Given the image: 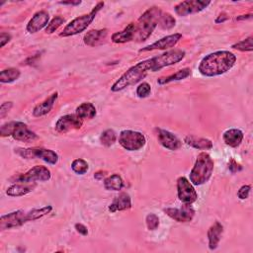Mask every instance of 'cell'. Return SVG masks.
<instances>
[{
    "label": "cell",
    "mask_w": 253,
    "mask_h": 253,
    "mask_svg": "<svg viewBox=\"0 0 253 253\" xmlns=\"http://www.w3.org/2000/svg\"><path fill=\"white\" fill-rule=\"evenodd\" d=\"M185 57V51L182 49H171L159 55L142 60L128 68L111 87L113 92H119L126 87L136 84L143 79L147 72H156L166 66L180 62Z\"/></svg>",
    "instance_id": "1"
},
{
    "label": "cell",
    "mask_w": 253,
    "mask_h": 253,
    "mask_svg": "<svg viewBox=\"0 0 253 253\" xmlns=\"http://www.w3.org/2000/svg\"><path fill=\"white\" fill-rule=\"evenodd\" d=\"M236 62V55L228 50H217L206 55L199 64L203 76L213 77L229 71Z\"/></svg>",
    "instance_id": "2"
},
{
    "label": "cell",
    "mask_w": 253,
    "mask_h": 253,
    "mask_svg": "<svg viewBox=\"0 0 253 253\" xmlns=\"http://www.w3.org/2000/svg\"><path fill=\"white\" fill-rule=\"evenodd\" d=\"M162 14V11L160 8L153 6L149 9H147L137 20V23H135V35L133 41L136 42H144L146 41L156 26L159 23L160 16Z\"/></svg>",
    "instance_id": "3"
},
{
    "label": "cell",
    "mask_w": 253,
    "mask_h": 253,
    "mask_svg": "<svg viewBox=\"0 0 253 253\" xmlns=\"http://www.w3.org/2000/svg\"><path fill=\"white\" fill-rule=\"evenodd\" d=\"M214 162L210 154L201 152L190 172V182L195 186H200L208 182L212 174Z\"/></svg>",
    "instance_id": "4"
},
{
    "label": "cell",
    "mask_w": 253,
    "mask_h": 253,
    "mask_svg": "<svg viewBox=\"0 0 253 253\" xmlns=\"http://www.w3.org/2000/svg\"><path fill=\"white\" fill-rule=\"evenodd\" d=\"M0 135L4 136H12L16 140L31 142L39 138L36 132L31 130L28 126L22 122H9L1 126L0 127Z\"/></svg>",
    "instance_id": "5"
},
{
    "label": "cell",
    "mask_w": 253,
    "mask_h": 253,
    "mask_svg": "<svg viewBox=\"0 0 253 253\" xmlns=\"http://www.w3.org/2000/svg\"><path fill=\"white\" fill-rule=\"evenodd\" d=\"M104 7V2H98L96 6L88 14H84L80 17L73 19L69 24L65 26L63 31L59 34L60 37H70L85 31L87 27L93 22L98 12Z\"/></svg>",
    "instance_id": "6"
},
{
    "label": "cell",
    "mask_w": 253,
    "mask_h": 253,
    "mask_svg": "<svg viewBox=\"0 0 253 253\" xmlns=\"http://www.w3.org/2000/svg\"><path fill=\"white\" fill-rule=\"evenodd\" d=\"M15 152L23 158L33 159L39 158L44 162L54 165L58 161V155L55 151L51 149H46L42 147H33V148H17Z\"/></svg>",
    "instance_id": "7"
},
{
    "label": "cell",
    "mask_w": 253,
    "mask_h": 253,
    "mask_svg": "<svg viewBox=\"0 0 253 253\" xmlns=\"http://www.w3.org/2000/svg\"><path fill=\"white\" fill-rule=\"evenodd\" d=\"M145 136L136 130L125 129L119 134V143L128 151H135L144 146Z\"/></svg>",
    "instance_id": "8"
},
{
    "label": "cell",
    "mask_w": 253,
    "mask_h": 253,
    "mask_svg": "<svg viewBox=\"0 0 253 253\" xmlns=\"http://www.w3.org/2000/svg\"><path fill=\"white\" fill-rule=\"evenodd\" d=\"M51 177V173L49 169L45 166L37 165L26 173L19 174L11 178L12 182H19V183H32V182H45L48 181Z\"/></svg>",
    "instance_id": "9"
},
{
    "label": "cell",
    "mask_w": 253,
    "mask_h": 253,
    "mask_svg": "<svg viewBox=\"0 0 253 253\" xmlns=\"http://www.w3.org/2000/svg\"><path fill=\"white\" fill-rule=\"evenodd\" d=\"M177 194L179 200L183 204H193L197 198L198 194L194 189L192 183L186 177H179L177 180Z\"/></svg>",
    "instance_id": "10"
},
{
    "label": "cell",
    "mask_w": 253,
    "mask_h": 253,
    "mask_svg": "<svg viewBox=\"0 0 253 253\" xmlns=\"http://www.w3.org/2000/svg\"><path fill=\"white\" fill-rule=\"evenodd\" d=\"M29 221L27 212L18 210L12 212H9L7 214L1 215L0 217V229L1 230H6V229H11L15 227H19Z\"/></svg>",
    "instance_id": "11"
},
{
    "label": "cell",
    "mask_w": 253,
    "mask_h": 253,
    "mask_svg": "<svg viewBox=\"0 0 253 253\" xmlns=\"http://www.w3.org/2000/svg\"><path fill=\"white\" fill-rule=\"evenodd\" d=\"M211 4V1H202V0H187L178 3L174 10L179 16H188L191 14L199 13L206 9Z\"/></svg>",
    "instance_id": "12"
},
{
    "label": "cell",
    "mask_w": 253,
    "mask_h": 253,
    "mask_svg": "<svg viewBox=\"0 0 253 253\" xmlns=\"http://www.w3.org/2000/svg\"><path fill=\"white\" fill-rule=\"evenodd\" d=\"M164 212L178 222H189L195 215V211L190 204H184L180 208H166Z\"/></svg>",
    "instance_id": "13"
},
{
    "label": "cell",
    "mask_w": 253,
    "mask_h": 253,
    "mask_svg": "<svg viewBox=\"0 0 253 253\" xmlns=\"http://www.w3.org/2000/svg\"><path fill=\"white\" fill-rule=\"evenodd\" d=\"M82 120L76 115H65L60 117L55 123V130L65 133L69 130L79 129L82 126Z\"/></svg>",
    "instance_id": "14"
},
{
    "label": "cell",
    "mask_w": 253,
    "mask_h": 253,
    "mask_svg": "<svg viewBox=\"0 0 253 253\" xmlns=\"http://www.w3.org/2000/svg\"><path fill=\"white\" fill-rule=\"evenodd\" d=\"M182 39V34L176 33V34H172L169 36H166L156 42H154L153 43L144 46L142 48L139 49V52H144V51H149V50H155V49H166V48H170L176 45V43Z\"/></svg>",
    "instance_id": "15"
},
{
    "label": "cell",
    "mask_w": 253,
    "mask_h": 253,
    "mask_svg": "<svg viewBox=\"0 0 253 253\" xmlns=\"http://www.w3.org/2000/svg\"><path fill=\"white\" fill-rule=\"evenodd\" d=\"M156 131L157 139L164 148L169 150H177L181 147L182 142L174 133L162 128H156Z\"/></svg>",
    "instance_id": "16"
},
{
    "label": "cell",
    "mask_w": 253,
    "mask_h": 253,
    "mask_svg": "<svg viewBox=\"0 0 253 253\" xmlns=\"http://www.w3.org/2000/svg\"><path fill=\"white\" fill-rule=\"evenodd\" d=\"M49 21V15L46 11L41 10L34 14V16L31 18L29 23L27 24V31L30 34H35L39 31H41L42 28H46Z\"/></svg>",
    "instance_id": "17"
},
{
    "label": "cell",
    "mask_w": 253,
    "mask_h": 253,
    "mask_svg": "<svg viewBox=\"0 0 253 253\" xmlns=\"http://www.w3.org/2000/svg\"><path fill=\"white\" fill-rule=\"evenodd\" d=\"M107 35H108L107 29L91 30L85 34L83 41L86 45L97 46L104 42V40L107 38Z\"/></svg>",
    "instance_id": "18"
},
{
    "label": "cell",
    "mask_w": 253,
    "mask_h": 253,
    "mask_svg": "<svg viewBox=\"0 0 253 253\" xmlns=\"http://www.w3.org/2000/svg\"><path fill=\"white\" fill-rule=\"evenodd\" d=\"M135 35V23L128 24L123 31L112 35V42L115 43H125L133 41Z\"/></svg>",
    "instance_id": "19"
},
{
    "label": "cell",
    "mask_w": 253,
    "mask_h": 253,
    "mask_svg": "<svg viewBox=\"0 0 253 253\" xmlns=\"http://www.w3.org/2000/svg\"><path fill=\"white\" fill-rule=\"evenodd\" d=\"M223 232V226L219 221H215L208 230V239H209V248L214 250L217 248L220 241L221 235Z\"/></svg>",
    "instance_id": "20"
},
{
    "label": "cell",
    "mask_w": 253,
    "mask_h": 253,
    "mask_svg": "<svg viewBox=\"0 0 253 253\" xmlns=\"http://www.w3.org/2000/svg\"><path fill=\"white\" fill-rule=\"evenodd\" d=\"M130 208H131V200H130L129 195L126 193H121L110 204L109 211L111 212H116V211H126Z\"/></svg>",
    "instance_id": "21"
},
{
    "label": "cell",
    "mask_w": 253,
    "mask_h": 253,
    "mask_svg": "<svg viewBox=\"0 0 253 253\" xmlns=\"http://www.w3.org/2000/svg\"><path fill=\"white\" fill-rule=\"evenodd\" d=\"M58 97L57 92L51 94L48 98H46L43 102L38 104L34 109H33V115L34 117H42L49 113Z\"/></svg>",
    "instance_id": "22"
},
{
    "label": "cell",
    "mask_w": 253,
    "mask_h": 253,
    "mask_svg": "<svg viewBox=\"0 0 253 253\" xmlns=\"http://www.w3.org/2000/svg\"><path fill=\"white\" fill-rule=\"evenodd\" d=\"M222 138L226 145L237 147L243 139V132L238 128H229L223 132Z\"/></svg>",
    "instance_id": "23"
},
{
    "label": "cell",
    "mask_w": 253,
    "mask_h": 253,
    "mask_svg": "<svg viewBox=\"0 0 253 253\" xmlns=\"http://www.w3.org/2000/svg\"><path fill=\"white\" fill-rule=\"evenodd\" d=\"M35 188L36 184L32 185L31 183H16L6 190V194L10 197H22L32 192Z\"/></svg>",
    "instance_id": "24"
},
{
    "label": "cell",
    "mask_w": 253,
    "mask_h": 253,
    "mask_svg": "<svg viewBox=\"0 0 253 253\" xmlns=\"http://www.w3.org/2000/svg\"><path fill=\"white\" fill-rule=\"evenodd\" d=\"M184 141L188 145H190L196 149L208 150V149L212 148V142L210 139L204 138V137H198L195 135H187L185 137Z\"/></svg>",
    "instance_id": "25"
},
{
    "label": "cell",
    "mask_w": 253,
    "mask_h": 253,
    "mask_svg": "<svg viewBox=\"0 0 253 253\" xmlns=\"http://www.w3.org/2000/svg\"><path fill=\"white\" fill-rule=\"evenodd\" d=\"M96 108L92 103L85 102L76 108L75 115L81 120H91L96 116Z\"/></svg>",
    "instance_id": "26"
},
{
    "label": "cell",
    "mask_w": 253,
    "mask_h": 253,
    "mask_svg": "<svg viewBox=\"0 0 253 253\" xmlns=\"http://www.w3.org/2000/svg\"><path fill=\"white\" fill-rule=\"evenodd\" d=\"M191 74V69L186 67L183 68L181 70H178L177 72L169 75V76H165V77H160L157 79V83L159 85H164L173 81H179V80H183L185 78H187L188 76H190Z\"/></svg>",
    "instance_id": "27"
},
{
    "label": "cell",
    "mask_w": 253,
    "mask_h": 253,
    "mask_svg": "<svg viewBox=\"0 0 253 253\" xmlns=\"http://www.w3.org/2000/svg\"><path fill=\"white\" fill-rule=\"evenodd\" d=\"M104 187L109 191H119L124 187V181L119 174H113L104 180Z\"/></svg>",
    "instance_id": "28"
},
{
    "label": "cell",
    "mask_w": 253,
    "mask_h": 253,
    "mask_svg": "<svg viewBox=\"0 0 253 253\" xmlns=\"http://www.w3.org/2000/svg\"><path fill=\"white\" fill-rule=\"evenodd\" d=\"M21 75V72L19 69L10 67L7 69H4L0 73V82L1 83H11L17 80Z\"/></svg>",
    "instance_id": "29"
},
{
    "label": "cell",
    "mask_w": 253,
    "mask_h": 253,
    "mask_svg": "<svg viewBox=\"0 0 253 253\" xmlns=\"http://www.w3.org/2000/svg\"><path fill=\"white\" fill-rule=\"evenodd\" d=\"M51 211H52L51 206H45V207H42L41 209H33V210L27 211L28 219H29V221L37 220V219L46 215L47 213H49Z\"/></svg>",
    "instance_id": "30"
},
{
    "label": "cell",
    "mask_w": 253,
    "mask_h": 253,
    "mask_svg": "<svg viewBox=\"0 0 253 253\" xmlns=\"http://www.w3.org/2000/svg\"><path fill=\"white\" fill-rule=\"evenodd\" d=\"M158 25H159V27L161 29L169 30V29H172L176 25V20H175V18L171 14L163 13L162 12V14L160 16V19H159Z\"/></svg>",
    "instance_id": "31"
},
{
    "label": "cell",
    "mask_w": 253,
    "mask_h": 253,
    "mask_svg": "<svg viewBox=\"0 0 253 253\" xmlns=\"http://www.w3.org/2000/svg\"><path fill=\"white\" fill-rule=\"evenodd\" d=\"M117 140V134L116 132L111 129V128H108L106 130H104L100 136V141L103 145L105 146H111L113 145Z\"/></svg>",
    "instance_id": "32"
},
{
    "label": "cell",
    "mask_w": 253,
    "mask_h": 253,
    "mask_svg": "<svg viewBox=\"0 0 253 253\" xmlns=\"http://www.w3.org/2000/svg\"><path fill=\"white\" fill-rule=\"evenodd\" d=\"M71 169H72V171L74 173H76L78 175H83V174H85L88 171L89 165H88V163L84 159L77 158V159L72 161Z\"/></svg>",
    "instance_id": "33"
},
{
    "label": "cell",
    "mask_w": 253,
    "mask_h": 253,
    "mask_svg": "<svg viewBox=\"0 0 253 253\" xmlns=\"http://www.w3.org/2000/svg\"><path fill=\"white\" fill-rule=\"evenodd\" d=\"M253 38L252 36H249L248 38L244 39L241 42H238L234 44H232V48L240 50V51H252L253 50V43H252Z\"/></svg>",
    "instance_id": "34"
},
{
    "label": "cell",
    "mask_w": 253,
    "mask_h": 253,
    "mask_svg": "<svg viewBox=\"0 0 253 253\" xmlns=\"http://www.w3.org/2000/svg\"><path fill=\"white\" fill-rule=\"evenodd\" d=\"M64 23V19L60 16H56L51 21L48 23V25L45 28V33L46 34H52L54 33L62 24Z\"/></svg>",
    "instance_id": "35"
},
{
    "label": "cell",
    "mask_w": 253,
    "mask_h": 253,
    "mask_svg": "<svg viewBox=\"0 0 253 253\" xmlns=\"http://www.w3.org/2000/svg\"><path fill=\"white\" fill-rule=\"evenodd\" d=\"M145 222L149 230H155L159 225V217L154 213H148L145 217Z\"/></svg>",
    "instance_id": "36"
},
{
    "label": "cell",
    "mask_w": 253,
    "mask_h": 253,
    "mask_svg": "<svg viewBox=\"0 0 253 253\" xmlns=\"http://www.w3.org/2000/svg\"><path fill=\"white\" fill-rule=\"evenodd\" d=\"M151 92V87L147 82L140 83L136 88V95L139 98H145L147 97Z\"/></svg>",
    "instance_id": "37"
},
{
    "label": "cell",
    "mask_w": 253,
    "mask_h": 253,
    "mask_svg": "<svg viewBox=\"0 0 253 253\" xmlns=\"http://www.w3.org/2000/svg\"><path fill=\"white\" fill-rule=\"evenodd\" d=\"M251 190V186L250 185H243L242 187H240V189L237 192V197L240 200H245L248 198L249 193Z\"/></svg>",
    "instance_id": "38"
},
{
    "label": "cell",
    "mask_w": 253,
    "mask_h": 253,
    "mask_svg": "<svg viewBox=\"0 0 253 253\" xmlns=\"http://www.w3.org/2000/svg\"><path fill=\"white\" fill-rule=\"evenodd\" d=\"M12 107H13V102L11 101L2 103L0 106V118H4L8 114V112L11 110Z\"/></svg>",
    "instance_id": "39"
},
{
    "label": "cell",
    "mask_w": 253,
    "mask_h": 253,
    "mask_svg": "<svg viewBox=\"0 0 253 253\" xmlns=\"http://www.w3.org/2000/svg\"><path fill=\"white\" fill-rule=\"evenodd\" d=\"M228 169L232 172V173H235L239 170H241V166L234 160V159H230L229 162H228Z\"/></svg>",
    "instance_id": "40"
},
{
    "label": "cell",
    "mask_w": 253,
    "mask_h": 253,
    "mask_svg": "<svg viewBox=\"0 0 253 253\" xmlns=\"http://www.w3.org/2000/svg\"><path fill=\"white\" fill-rule=\"evenodd\" d=\"M11 36L8 33H1L0 34V47H3L8 42H10Z\"/></svg>",
    "instance_id": "41"
},
{
    "label": "cell",
    "mask_w": 253,
    "mask_h": 253,
    "mask_svg": "<svg viewBox=\"0 0 253 253\" xmlns=\"http://www.w3.org/2000/svg\"><path fill=\"white\" fill-rule=\"evenodd\" d=\"M74 226H75V229L77 230V232H79L80 234H82V235H87L88 234V229L84 224L76 223Z\"/></svg>",
    "instance_id": "42"
},
{
    "label": "cell",
    "mask_w": 253,
    "mask_h": 253,
    "mask_svg": "<svg viewBox=\"0 0 253 253\" xmlns=\"http://www.w3.org/2000/svg\"><path fill=\"white\" fill-rule=\"evenodd\" d=\"M59 4L61 5H71V6H77L81 4V1H60Z\"/></svg>",
    "instance_id": "43"
},
{
    "label": "cell",
    "mask_w": 253,
    "mask_h": 253,
    "mask_svg": "<svg viewBox=\"0 0 253 253\" xmlns=\"http://www.w3.org/2000/svg\"><path fill=\"white\" fill-rule=\"evenodd\" d=\"M228 19V17L226 16V14H224V13H222V14H220L216 19H215V23H217V24H219V23H223L224 21H226Z\"/></svg>",
    "instance_id": "44"
},
{
    "label": "cell",
    "mask_w": 253,
    "mask_h": 253,
    "mask_svg": "<svg viewBox=\"0 0 253 253\" xmlns=\"http://www.w3.org/2000/svg\"><path fill=\"white\" fill-rule=\"evenodd\" d=\"M105 175H106L105 171H98L97 173L94 174V178L98 179V180H101V179H103L105 177Z\"/></svg>",
    "instance_id": "45"
},
{
    "label": "cell",
    "mask_w": 253,
    "mask_h": 253,
    "mask_svg": "<svg viewBox=\"0 0 253 253\" xmlns=\"http://www.w3.org/2000/svg\"><path fill=\"white\" fill-rule=\"evenodd\" d=\"M252 18V14H245V15H240L236 18L237 21H241V20H248Z\"/></svg>",
    "instance_id": "46"
}]
</instances>
